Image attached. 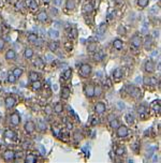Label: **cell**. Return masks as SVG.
<instances>
[{
  "label": "cell",
  "instance_id": "cell-40",
  "mask_svg": "<svg viewBox=\"0 0 161 163\" xmlns=\"http://www.w3.org/2000/svg\"><path fill=\"white\" fill-rule=\"evenodd\" d=\"M149 1L150 0H137V4L140 9H145V8L148 7L149 4Z\"/></svg>",
  "mask_w": 161,
  "mask_h": 163
},
{
  "label": "cell",
  "instance_id": "cell-28",
  "mask_svg": "<svg viewBox=\"0 0 161 163\" xmlns=\"http://www.w3.org/2000/svg\"><path fill=\"white\" fill-rule=\"evenodd\" d=\"M47 47H49V49L51 52H56L57 49L59 48V42L56 41V40H52V41H49V43H47Z\"/></svg>",
  "mask_w": 161,
  "mask_h": 163
},
{
  "label": "cell",
  "instance_id": "cell-43",
  "mask_svg": "<svg viewBox=\"0 0 161 163\" xmlns=\"http://www.w3.org/2000/svg\"><path fill=\"white\" fill-rule=\"evenodd\" d=\"M52 129H53V133L55 134V136H60V135H61V131L62 130L60 129V127H58V126H53L52 127Z\"/></svg>",
  "mask_w": 161,
  "mask_h": 163
},
{
  "label": "cell",
  "instance_id": "cell-51",
  "mask_svg": "<svg viewBox=\"0 0 161 163\" xmlns=\"http://www.w3.org/2000/svg\"><path fill=\"white\" fill-rule=\"evenodd\" d=\"M127 119H128V122H129V124H133V122H134V118H133V117L131 116V115H127Z\"/></svg>",
  "mask_w": 161,
  "mask_h": 163
},
{
  "label": "cell",
  "instance_id": "cell-34",
  "mask_svg": "<svg viewBox=\"0 0 161 163\" xmlns=\"http://www.w3.org/2000/svg\"><path fill=\"white\" fill-rule=\"evenodd\" d=\"M98 51V43L97 42H90V43H88L87 45V52L88 53H96Z\"/></svg>",
  "mask_w": 161,
  "mask_h": 163
},
{
  "label": "cell",
  "instance_id": "cell-44",
  "mask_svg": "<svg viewBox=\"0 0 161 163\" xmlns=\"http://www.w3.org/2000/svg\"><path fill=\"white\" fill-rule=\"evenodd\" d=\"M157 84H158L157 77H155V76H149V86L155 87V86H157Z\"/></svg>",
  "mask_w": 161,
  "mask_h": 163
},
{
  "label": "cell",
  "instance_id": "cell-7",
  "mask_svg": "<svg viewBox=\"0 0 161 163\" xmlns=\"http://www.w3.org/2000/svg\"><path fill=\"white\" fill-rule=\"evenodd\" d=\"M2 158L6 162H12L16 159V152L13 149H6L2 152Z\"/></svg>",
  "mask_w": 161,
  "mask_h": 163
},
{
  "label": "cell",
  "instance_id": "cell-25",
  "mask_svg": "<svg viewBox=\"0 0 161 163\" xmlns=\"http://www.w3.org/2000/svg\"><path fill=\"white\" fill-rule=\"evenodd\" d=\"M23 55H24V58L29 60V59H32L34 56V52L31 47H25L24 52H23Z\"/></svg>",
  "mask_w": 161,
  "mask_h": 163
},
{
  "label": "cell",
  "instance_id": "cell-42",
  "mask_svg": "<svg viewBox=\"0 0 161 163\" xmlns=\"http://www.w3.org/2000/svg\"><path fill=\"white\" fill-rule=\"evenodd\" d=\"M117 33L119 34V36H122L125 37L126 34H127V30H126L125 26H122V25H119L117 28Z\"/></svg>",
  "mask_w": 161,
  "mask_h": 163
},
{
  "label": "cell",
  "instance_id": "cell-12",
  "mask_svg": "<svg viewBox=\"0 0 161 163\" xmlns=\"http://www.w3.org/2000/svg\"><path fill=\"white\" fill-rule=\"evenodd\" d=\"M94 84L91 83H87V84L84 85V94L88 99H91L94 98Z\"/></svg>",
  "mask_w": 161,
  "mask_h": 163
},
{
  "label": "cell",
  "instance_id": "cell-53",
  "mask_svg": "<svg viewBox=\"0 0 161 163\" xmlns=\"http://www.w3.org/2000/svg\"><path fill=\"white\" fill-rule=\"evenodd\" d=\"M52 1L53 0H42V2H43L44 4H49V3H51Z\"/></svg>",
  "mask_w": 161,
  "mask_h": 163
},
{
  "label": "cell",
  "instance_id": "cell-32",
  "mask_svg": "<svg viewBox=\"0 0 161 163\" xmlns=\"http://www.w3.org/2000/svg\"><path fill=\"white\" fill-rule=\"evenodd\" d=\"M103 94V87L100 84H96L94 86V97H101Z\"/></svg>",
  "mask_w": 161,
  "mask_h": 163
},
{
  "label": "cell",
  "instance_id": "cell-6",
  "mask_svg": "<svg viewBox=\"0 0 161 163\" xmlns=\"http://www.w3.org/2000/svg\"><path fill=\"white\" fill-rule=\"evenodd\" d=\"M3 139L9 142H15L17 140V134L11 128H8L3 131Z\"/></svg>",
  "mask_w": 161,
  "mask_h": 163
},
{
  "label": "cell",
  "instance_id": "cell-36",
  "mask_svg": "<svg viewBox=\"0 0 161 163\" xmlns=\"http://www.w3.org/2000/svg\"><path fill=\"white\" fill-rule=\"evenodd\" d=\"M110 121V127H111V129H114V130H116L118 126L120 125V122H119V120H118V118H116V117H113L112 119L109 120Z\"/></svg>",
  "mask_w": 161,
  "mask_h": 163
},
{
  "label": "cell",
  "instance_id": "cell-35",
  "mask_svg": "<svg viewBox=\"0 0 161 163\" xmlns=\"http://www.w3.org/2000/svg\"><path fill=\"white\" fill-rule=\"evenodd\" d=\"M40 77H41V75H40V73H38L37 71H30L29 72V81L30 83L31 82H34V81H38V79H40Z\"/></svg>",
  "mask_w": 161,
  "mask_h": 163
},
{
  "label": "cell",
  "instance_id": "cell-52",
  "mask_svg": "<svg viewBox=\"0 0 161 163\" xmlns=\"http://www.w3.org/2000/svg\"><path fill=\"white\" fill-rule=\"evenodd\" d=\"M114 2L117 4V6H120V4H124V0H114Z\"/></svg>",
  "mask_w": 161,
  "mask_h": 163
},
{
  "label": "cell",
  "instance_id": "cell-1",
  "mask_svg": "<svg viewBox=\"0 0 161 163\" xmlns=\"http://www.w3.org/2000/svg\"><path fill=\"white\" fill-rule=\"evenodd\" d=\"M92 73V67L89 64H82L79 69V75L82 79H88Z\"/></svg>",
  "mask_w": 161,
  "mask_h": 163
},
{
  "label": "cell",
  "instance_id": "cell-50",
  "mask_svg": "<svg viewBox=\"0 0 161 163\" xmlns=\"http://www.w3.org/2000/svg\"><path fill=\"white\" fill-rule=\"evenodd\" d=\"M143 84H144L145 86H149V76L143 77Z\"/></svg>",
  "mask_w": 161,
  "mask_h": 163
},
{
  "label": "cell",
  "instance_id": "cell-48",
  "mask_svg": "<svg viewBox=\"0 0 161 163\" xmlns=\"http://www.w3.org/2000/svg\"><path fill=\"white\" fill-rule=\"evenodd\" d=\"M6 44H7L6 40H4L3 38L0 37V51H2V49H3L4 47H6Z\"/></svg>",
  "mask_w": 161,
  "mask_h": 163
},
{
  "label": "cell",
  "instance_id": "cell-3",
  "mask_svg": "<svg viewBox=\"0 0 161 163\" xmlns=\"http://www.w3.org/2000/svg\"><path fill=\"white\" fill-rule=\"evenodd\" d=\"M142 44H143L142 37L138 33L133 34L131 37V39H130V45H131V47L138 49V48H141V47H142Z\"/></svg>",
  "mask_w": 161,
  "mask_h": 163
},
{
  "label": "cell",
  "instance_id": "cell-15",
  "mask_svg": "<svg viewBox=\"0 0 161 163\" xmlns=\"http://www.w3.org/2000/svg\"><path fill=\"white\" fill-rule=\"evenodd\" d=\"M71 96V89L68 86H62L61 90H60V98L62 100H68Z\"/></svg>",
  "mask_w": 161,
  "mask_h": 163
},
{
  "label": "cell",
  "instance_id": "cell-39",
  "mask_svg": "<svg viewBox=\"0 0 161 163\" xmlns=\"http://www.w3.org/2000/svg\"><path fill=\"white\" fill-rule=\"evenodd\" d=\"M150 107H152L153 110H154V112L156 114H159L160 113V100H157V101H154L150 105Z\"/></svg>",
  "mask_w": 161,
  "mask_h": 163
},
{
  "label": "cell",
  "instance_id": "cell-22",
  "mask_svg": "<svg viewBox=\"0 0 161 163\" xmlns=\"http://www.w3.org/2000/svg\"><path fill=\"white\" fill-rule=\"evenodd\" d=\"M32 64H34V67L37 68V69H43L45 67V61L41 57L37 56L36 58L34 59V61H32Z\"/></svg>",
  "mask_w": 161,
  "mask_h": 163
},
{
  "label": "cell",
  "instance_id": "cell-8",
  "mask_svg": "<svg viewBox=\"0 0 161 163\" xmlns=\"http://www.w3.org/2000/svg\"><path fill=\"white\" fill-rule=\"evenodd\" d=\"M16 103H17L16 98L14 96H12V94L6 97V99H4V106H6V109L9 110V111L13 110L15 107V105H16Z\"/></svg>",
  "mask_w": 161,
  "mask_h": 163
},
{
  "label": "cell",
  "instance_id": "cell-38",
  "mask_svg": "<svg viewBox=\"0 0 161 163\" xmlns=\"http://www.w3.org/2000/svg\"><path fill=\"white\" fill-rule=\"evenodd\" d=\"M31 88L34 90V91H39V90H41L42 88V83L40 79H38V81H34V82H31Z\"/></svg>",
  "mask_w": 161,
  "mask_h": 163
},
{
  "label": "cell",
  "instance_id": "cell-49",
  "mask_svg": "<svg viewBox=\"0 0 161 163\" xmlns=\"http://www.w3.org/2000/svg\"><path fill=\"white\" fill-rule=\"evenodd\" d=\"M49 36L56 39V38H58V31H56V30H51V31H49Z\"/></svg>",
  "mask_w": 161,
  "mask_h": 163
},
{
  "label": "cell",
  "instance_id": "cell-29",
  "mask_svg": "<svg viewBox=\"0 0 161 163\" xmlns=\"http://www.w3.org/2000/svg\"><path fill=\"white\" fill-rule=\"evenodd\" d=\"M113 47H114L116 51H122V48H124V41H122V39H115L114 41H113Z\"/></svg>",
  "mask_w": 161,
  "mask_h": 163
},
{
  "label": "cell",
  "instance_id": "cell-4",
  "mask_svg": "<svg viewBox=\"0 0 161 163\" xmlns=\"http://www.w3.org/2000/svg\"><path fill=\"white\" fill-rule=\"evenodd\" d=\"M126 89H127L128 94H129L132 98H134V99H141V98H142V90H141L139 87L127 86Z\"/></svg>",
  "mask_w": 161,
  "mask_h": 163
},
{
  "label": "cell",
  "instance_id": "cell-5",
  "mask_svg": "<svg viewBox=\"0 0 161 163\" xmlns=\"http://www.w3.org/2000/svg\"><path fill=\"white\" fill-rule=\"evenodd\" d=\"M129 135V128L120 124L116 129V136L118 139H126Z\"/></svg>",
  "mask_w": 161,
  "mask_h": 163
},
{
  "label": "cell",
  "instance_id": "cell-2",
  "mask_svg": "<svg viewBox=\"0 0 161 163\" xmlns=\"http://www.w3.org/2000/svg\"><path fill=\"white\" fill-rule=\"evenodd\" d=\"M22 122V117L17 112H13L9 115V124L12 127H18Z\"/></svg>",
  "mask_w": 161,
  "mask_h": 163
},
{
  "label": "cell",
  "instance_id": "cell-10",
  "mask_svg": "<svg viewBox=\"0 0 161 163\" xmlns=\"http://www.w3.org/2000/svg\"><path fill=\"white\" fill-rule=\"evenodd\" d=\"M37 129L36 122L32 121V120H28L26 121V124L24 125V131L26 132L27 134H32Z\"/></svg>",
  "mask_w": 161,
  "mask_h": 163
},
{
  "label": "cell",
  "instance_id": "cell-27",
  "mask_svg": "<svg viewBox=\"0 0 161 163\" xmlns=\"http://www.w3.org/2000/svg\"><path fill=\"white\" fill-rule=\"evenodd\" d=\"M72 139H73V141L75 143H80L84 140V134H83L80 130H75L73 134H72Z\"/></svg>",
  "mask_w": 161,
  "mask_h": 163
},
{
  "label": "cell",
  "instance_id": "cell-18",
  "mask_svg": "<svg viewBox=\"0 0 161 163\" xmlns=\"http://www.w3.org/2000/svg\"><path fill=\"white\" fill-rule=\"evenodd\" d=\"M82 10H83V13H84V14H86V15L91 14L92 11H94V4H92L90 1L85 2V3L83 4Z\"/></svg>",
  "mask_w": 161,
  "mask_h": 163
},
{
  "label": "cell",
  "instance_id": "cell-46",
  "mask_svg": "<svg viewBox=\"0 0 161 163\" xmlns=\"http://www.w3.org/2000/svg\"><path fill=\"white\" fill-rule=\"evenodd\" d=\"M106 24H102V25H100L99 26V28H98V32H100V33H105V31H106Z\"/></svg>",
  "mask_w": 161,
  "mask_h": 163
},
{
  "label": "cell",
  "instance_id": "cell-23",
  "mask_svg": "<svg viewBox=\"0 0 161 163\" xmlns=\"http://www.w3.org/2000/svg\"><path fill=\"white\" fill-rule=\"evenodd\" d=\"M4 58H6V60H8V61H13V60H15V58H16V52H15L13 48H9L6 52Z\"/></svg>",
  "mask_w": 161,
  "mask_h": 163
},
{
  "label": "cell",
  "instance_id": "cell-26",
  "mask_svg": "<svg viewBox=\"0 0 161 163\" xmlns=\"http://www.w3.org/2000/svg\"><path fill=\"white\" fill-rule=\"evenodd\" d=\"M72 74H73V70L72 69H67L62 72L61 74V81H65V82H68L71 79L72 77Z\"/></svg>",
  "mask_w": 161,
  "mask_h": 163
},
{
  "label": "cell",
  "instance_id": "cell-16",
  "mask_svg": "<svg viewBox=\"0 0 161 163\" xmlns=\"http://www.w3.org/2000/svg\"><path fill=\"white\" fill-rule=\"evenodd\" d=\"M153 44H154V41H153V37L150 36V34H147V36H145V38L143 39V44L142 46H144L146 49H150L153 46Z\"/></svg>",
  "mask_w": 161,
  "mask_h": 163
},
{
  "label": "cell",
  "instance_id": "cell-45",
  "mask_svg": "<svg viewBox=\"0 0 161 163\" xmlns=\"http://www.w3.org/2000/svg\"><path fill=\"white\" fill-rule=\"evenodd\" d=\"M44 113L46 115H49H49H52L53 114V106H51V105L47 104L46 106L44 107Z\"/></svg>",
  "mask_w": 161,
  "mask_h": 163
},
{
  "label": "cell",
  "instance_id": "cell-13",
  "mask_svg": "<svg viewBox=\"0 0 161 163\" xmlns=\"http://www.w3.org/2000/svg\"><path fill=\"white\" fill-rule=\"evenodd\" d=\"M155 69H156L155 62L153 61V60L148 59V60H146V61H145V64H144V71L146 72L147 74L154 73V72H155Z\"/></svg>",
  "mask_w": 161,
  "mask_h": 163
},
{
  "label": "cell",
  "instance_id": "cell-54",
  "mask_svg": "<svg viewBox=\"0 0 161 163\" xmlns=\"http://www.w3.org/2000/svg\"><path fill=\"white\" fill-rule=\"evenodd\" d=\"M0 124H1V116H0Z\"/></svg>",
  "mask_w": 161,
  "mask_h": 163
},
{
  "label": "cell",
  "instance_id": "cell-11",
  "mask_svg": "<svg viewBox=\"0 0 161 163\" xmlns=\"http://www.w3.org/2000/svg\"><path fill=\"white\" fill-rule=\"evenodd\" d=\"M36 19L40 23H46L49 19V15L45 10H41L36 14Z\"/></svg>",
  "mask_w": 161,
  "mask_h": 163
},
{
  "label": "cell",
  "instance_id": "cell-17",
  "mask_svg": "<svg viewBox=\"0 0 161 163\" xmlns=\"http://www.w3.org/2000/svg\"><path fill=\"white\" fill-rule=\"evenodd\" d=\"M75 8H76V0H66L65 10L67 12H73Z\"/></svg>",
  "mask_w": 161,
  "mask_h": 163
},
{
  "label": "cell",
  "instance_id": "cell-21",
  "mask_svg": "<svg viewBox=\"0 0 161 163\" xmlns=\"http://www.w3.org/2000/svg\"><path fill=\"white\" fill-rule=\"evenodd\" d=\"M14 8L16 11H24L25 9H27V4L25 0H15L14 2Z\"/></svg>",
  "mask_w": 161,
  "mask_h": 163
},
{
  "label": "cell",
  "instance_id": "cell-31",
  "mask_svg": "<svg viewBox=\"0 0 161 163\" xmlns=\"http://www.w3.org/2000/svg\"><path fill=\"white\" fill-rule=\"evenodd\" d=\"M11 72L13 73L14 76L16 77L17 79H21L22 75L24 74V69H23V68H21V67H15Z\"/></svg>",
  "mask_w": 161,
  "mask_h": 163
},
{
  "label": "cell",
  "instance_id": "cell-9",
  "mask_svg": "<svg viewBox=\"0 0 161 163\" xmlns=\"http://www.w3.org/2000/svg\"><path fill=\"white\" fill-rule=\"evenodd\" d=\"M94 111L97 115H103L105 112H106V104L103 101H99L95 104Z\"/></svg>",
  "mask_w": 161,
  "mask_h": 163
},
{
  "label": "cell",
  "instance_id": "cell-33",
  "mask_svg": "<svg viewBox=\"0 0 161 163\" xmlns=\"http://www.w3.org/2000/svg\"><path fill=\"white\" fill-rule=\"evenodd\" d=\"M126 154V147L124 145H119V146L116 147V149H115V155H116L117 157H122L125 156Z\"/></svg>",
  "mask_w": 161,
  "mask_h": 163
},
{
  "label": "cell",
  "instance_id": "cell-37",
  "mask_svg": "<svg viewBox=\"0 0 161 163\" xmlns=\"http://www.w3.org/2000/svg\"><path fill=\"white\" fill-rule=\"evenodd\" d=\"M38 40H39V36H38L37 33H29L28 36H27V41L31 44H34Z\"/></svg>",
  "mask_w": 161,
  "mask_h": 163
},
{
  "label": "cell",
  "instance_id": "cell-30",
  "mask_svg": "<svg viewBox=\"0 0 161 163\" xmlns=\"http://www.w3.org/2000/svg\"><path fill=\"white\" fill-rule=\"evenodd\" d=\"M37 161H38V158L36 155H34V154H28L24 158L25 163H36Z\"/></svg>",
  "mask_w": 161,
  "mask_h": 163
},
{
  "label": "cell",
  "instance_id": "cell-41",
  "mask_svg": "<svg viewBox=\"0 0 161 163\" xmlns=\"http://www.w3.org/2000/svg\"><path fill=\"white\" fill-rule=\"evenodd\" d=\"M7 81H8V83H10V84H14V83L17 81V79L14 76L12 72H9V73H8V76H7Z\"/></svg>",
  "mask_w": 161,
  "mask_h": 163
},
{
  "label": "cell",
  "instance_id": "cell-20",
  "mask_svg": "<svg viewBox=\"0 0 161 163\" xmlns=\"http://www.w3.org/2000/svg\"><path fill=\"white\" fill-rule=\"evenodd\" d=\"M27 4V8H29V10L31 12H37L39 10V4H38L37 0H25Z\"/></svg>",
  "mask_w": 161,
  "mask_h": 163
},
{
  "label": "cell",
  "instance_id": "cell-19",
  "mask_svg": "<svg viewBox=\"0 0 161 163\" xmlns=\"http://www.w3.org/2000/svg\"><path fill=\"white\" fill-rule=\"evenodd\" d=\"M113 79H114L115 82H119L120 79L124 77V72H122V70L120 69V68H116V69L113 71Z\"/></svg>",
  "mask_w": 161,
  "mask_h": 163
},
{
  "label": "cell",
  "instance_id": "cell-24",
  "mask_svg": "<svg viewBox=\"0 0 161 163\" xmlns=\"http://www.w3.org/2000/svg\"><path fill=\"white\" fill-rule=\"evenodd\" d=\"M64 110H65V106L61 102H56V103L54 104V106H53V113H55V114L57 115L62 114Z\"/></svg>",
  "mask_w": 161,
  "mask_h": 163
},
{
  "label": "cell",
  "instance_id": "cell-47",
  "mask_svg": "<svg viewBox=\"0 0 161 163\" xmlns=\"http://www.w3.org/2000/svg\"><path fill=\"white\" fill-rule=\"evenodd\" d=\"M74 128V125L71 122V120H67L66 121V129L69 130V131H71V130H73Z\"/></svg>",
  "mask_w": 161,
  "mask_h": 163
},
{
  "label": "cell",
  "instance_id": "cell-14",
  "mask_svg": "<svg viewBox=\"0 0 161 163\" xmlns=\"http://www.w3.org/2000/svg\"><path fill=\"white\" fill-rule=\"evenodd\" d=\"M137 113L140 116V118L144 119L148 115V107L144 104H140L139 106L137 107Z\"/></svg>",
  "mask_w": 161,
  "mask_h": 163
}]
</instances>
